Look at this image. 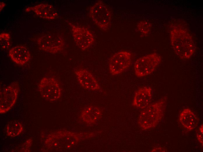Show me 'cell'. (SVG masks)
Returning <instances> with one entry per match:
<instances>
[{"instance_id": "1", "label": "cell", "mask_w": 203, "mask_h": 152, "mask_svg": "<svg viewBox=\"0 0 203 152\" xmlns=\"http://www.w3.org/2000/svg\"><path fill=\"white\" fill-rule=\"evenodd\" d=\"M93 132L76 133L59 131L50 134L45 142L46 147L52 151H61L70 150L81 141L94 136Z\"/></svg>"}, {"instance_id": "2", "label": "cell", "mask_w": 203, "mask_h": 152, "mask_svg": "<svg viewBox=\"0 0 203 152\" xmlns=\"http://www.w3.org/2000/svg\"><path fill=\"white\" fill-rule=\"evenodd\" d=\"M171 43L176 53L182 59L190 58L195 47L191 35L185 30L178 28L172 29L170 33Z\"/></svg>"}, {"instance_id": "3", "label": "cell", "mask_w": 203, "mask_h": 152, "mask_svg": "<svg viewBox=\"0 0 203 152\" xmlns=\"http://www.w3.org/2000/svg\"><path fill=\"white\" fill-rule=\"evenodd\" d=\"M167 97H164L157 102L150 104L141 113L138 123L144 130L155 126L163 118L166 108Z\"/></svg>"}, {"instance_id": "4", "label": "cell", "mask_w": 203, "mask_h": 152, "mask_svg": "<svg viewBox=\"0 0 203 152\" xmlns=\"http://www.w3.org/2000/svg\"><path fill=\"white\" fill-rule=\"evenodd\" d=\"M160 56L153 53L142 56L135 61L134 65L136 75L142 77L152 73L161 61Z\"/></svg>"}, {"instance_id": "5", "label": "cell", "mask_w": 203, "mask_h": 152, "mask_svg": "<svg viewBox=\"0 0 203 152\" xmlns=\"http://www.w3.org/2000/svg\"><path fill=\"white\" fill-rule=\"evenodd\" d=\"M89 14L93 21L99 28L105 31L108 29L111 23V14L102 1H98L92 6Z\"/></svg>"}, {"instance_id": "6", "label": "cell", "mask_w": 203, "mask_h": 152, "mask_svg": "<svg viewBox=\"0 0 203 152\" xmlns=\"http://www.w3.org/2000/svg\"><path fill=\"white\" fill-rule=\"evenodd\" d=\"M38 88L42 97L50 101H54L61 96V89L57 80L50 77H44L40 81Z\"/></svg>"}, {"instance_id": "7", "label": "cell", "mask_w": 203, "mask_h": 152, "mask_svg": "<svg viewBox=\"0 0 203 152\" xmlns=\"http://www.w3.org/2000/svg\"><path fill=\"white\" fill-rule=\"evenodd\" d=\"M19 90L18 82H12L0 92V113H4L14 106L17 100Z\"/></svg>"}, {"instance_id": "8", "label": "cell", "mask_w": 203, "mask_h": 152, "mask_svg": "<svg viewBox=\"0 0 203 152\" xmlns=\"http://www.w3.org/2000/svg\"><path fill=\"white\" fill-rule=\"evenodd\" d=\"M132 61V54L129 51H121L115 53L109 61L110 72L113 75L122 73L130 66Z\"/></svg>"}, {"instance_id": "9", "label": "cell", "mask_w": 203, "mask_h": 152, "mask_svg": "<svg viewBox=\"0 0 203 152\" xmlns=\"http://www.w3.org/2000/svg\"><path fill=\"white\" fill-rule=\"evenodd\" d=\"M37 43L39 48L43 51L52 54L62 51L64 46V41L60 36L46 34L40 37Z\"/></svg>"}, {"instance_id": "10", "label": "cell", "mask_w": 203, "mask_h": 152, "mask_svg": "<svg viewBox=\"0 0 203 152\" xmlns=\"http://www.w3.org/2000/svg\"><path fill=\"white\" fill-rule=\"evenodd\" d=\"M72 31L74 41L77 45L83 50L90 47L94 42V37L91 32L87 28L76 25L69 23Z\"/></svg>"}, {"instance_id": "11", "label": "cell", "mask_w": 203, "mask_h": 152, "mask_svg": "<svg viewBox=\"0 0 203 152\" xmlns=\"http://www.w3.org/2000/svg\"><path fill=\"white\" fill-rule=\"evenodd\" d=\"M75 73L80 84L85 89L95 91L100 89V87L95 77L88 70L82 68H77Z\"/></svg>"}, {"instance_id": "12", "label": "cell", "mask_w": 203, "mask_h": 152, "mask_svg": "<svg viewBox=\"0 0 203 152\" xmlns=\"http://www.w3.org/2000/svg\"><path fill=\"white\" fill-rule=\"evenodd\" d=\"M152 98V91L149 87L139 89L135 92L133 105L138 108H145L150 104Z\"/></svg>"}, {"instance_id": "13", "label": "cell", "mask_w": 203, "mask_h": 152, "mask_svg": "<svg viewBox=\"0 0 203 152\" xmlns=\"http://www.w3.org/2000/svg\"><path fill=\"white\" fill-rule=\"evenodd\" d=\"M9 54L13 62L21 65L27 63L31 58L29 50L23 46H16L13 47L9 51Z\"/></svg>"}, {"instance_id": "14", "label": "cell", "mask_w": 203, "mask_h": 152, "mask_svg": "<svg viewBox=\"0 0 203 152\" xmlns=\"http://www.w3.org/2000/svg\"><path fill=\"white\" fill-rule=\"evenodd\" d=\"M33 10L39 17L48 19H54L57 18L59 13L57 10L51 5L41 4L34 7L27 8V11Z\"/></svg>"}, {"instance_id": "15", "label": "cell", "mask_w": 203, "mask_h": 152, "mask_svg": "<svg viewBox=\"0 0 203 152\" xmlns=\"http://www.w3.org/2000/svg\"><path fill=\"white\" fill-rule=\"evenodd\" d=\"M179 120L182 125L189 131L195 129L198 125V119L190 109H183L180 113Z\"/></svg>"}, {"instance_id": "16", "label": "cell", "mask_w": 203, "mask_h": 152, "mask_svg": "<svg viewBox=\"0 0 203 152\" xmlns=\"http://www.w3.org/2000/svg\"><path fill=\"white\" fill-rule=\"evenodd\" d=\"M102 111L97 107L90 106L84 108L81 114L83 121L89 125L95 123L101 118Z\"/></svg>"}, {"instance_id": "17", "label": "cell", "mask_w": 203, "mask_h": 152, "mask_svg": "<svg viewBox=\"0 0 203 152\" xmlns=\"http://www.w3.org/2000/svg\"><path fill=\"white\" fill-rule=\"evenodd\" d=\"M23 130L22 124L19 121L15 120L10 121L7 125L6 133L8 136L14 137L20 134Z\"/></svg>"}, {"instance_id": "18", "label": "cell", "mask_w": 203, "mask_h": 152, "mask_svg": "<svg viewBox=\"0 0 203 152\" xmlns=\"http://www.w3.org/2000/svg\"><path fill=\"white\" fill-rule=\"evenodd\" d=\"M151 27V24L148 22L142 21L138 24L137 27L138 30L142 34L145 35L150 31Z\"/></svg>"}, {"instance_id": "19", "label": "cell", "mask_w": 203, "mask_h": 152, "mask_svg": "<svg viewBox=\"0 0 203 152\" xmlns=\"http://www.w3.org/2000/svg\"><path fill=\"white\" fill-rule=\"evenodd\" d=\"M10 35L6 33H2L0 35V43L1 48L4 49H8L10 46Z\"/></svg>"}, {"instance_id": "20", "label": "cell", "mask_w": 203, "mask_h": 152, "mask_svg": "<svg viewBox=\"0 0 203 152\" xmlns=\"http://www.w3.org/2000/svg\"><path fill=\"white\" fill-rule=\"evenodd\" d=\"M203 125H201L199 128L197 132V139L200 143L203 146Z\"/></svg>"}, {"instance_id": "21", "label": "cell", "mask_w": 203, "mask_h": 152, "mask_svg": "<svg viewBox=\"0 0 203 152\" xmlns=\"http://www.w3.org/2000/svg\"><path fill=\"white\" fill-rule=\"evenodd\" d=\"M152 152H166V150L162 148H158L154 149Z\"/></svg>"}, {"instance_id": "22", "label": "cell", "mask_w": 203, "mask_h": 152, "mask_svg": "<svg viewBox=\"0 0 203 152\" xmlns=\"http://www.w3.org/2000/svg\"><path fill=\"white\" fill-rule=\"evenodd\" d=\"M5 5V4L3 2L0 3V10L4 7Z\"/></svg>"}]
</instances>
